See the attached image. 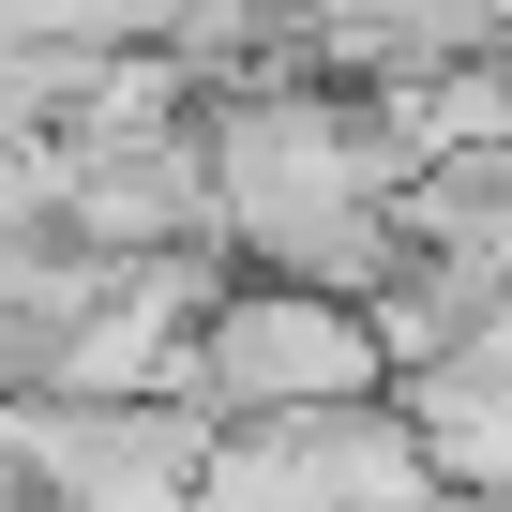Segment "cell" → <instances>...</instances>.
Instances as JSON below:
<instances>
[{
    "instance_id": "6da1fadb",
    "label": "cell",
    "mask_w": 512,
    "mask_h": 512,
    "mask_svg": "<svg viewBox=\"0 0 512 512\" xmlns=\"http://www.w3.org/2000/svg\"><path fill=\"white\" fill-rule=\"evenodd\" d=\"M181 392H196L211 422L377 407V392H392V332H377V302H347V287H302V272H226V287H211V317H196Z\"/></svg>"
},
{
    "instance_id": "7a4b0ae2",
    "label": "cell",
    "mask_w": 512,
    "mask_h": 512,
    "mask_svg": "<svg viewBox=\"0 0 512 512\" xmlns=\"http://www.w3.org/2000/svg\"><path fill=\"white\" fill-rule=\"evenodd\" d=\"M61 151V226L106 241V256H181V241H226V181H211V136L166 121V136H76L46 121Z\"/></svg>"
},
{
    "instance_id": "3957f363",
    "label": "cell",
    "mask_w": 512,
    "mask_h": 512,
    "mask_svg": "<svg viewBox=\"0 0 512 512\" xmlns=\"http://www.w3.org/2000/svg\"><path fill=\"white\" fill-rule=\"evenodd\" d=\"M362 106H377L392 166L422 181V166H452V151H497V136H512V61H437V76H392V91H362Z\"/></svg>"
},
{
    "instance_id": "277c9868",
    "label": "cell",
    "mask_w": 512,
    "mask_h": 512,
    "mask_svg": "<svg viewBox=\"0 0 512 512\" xmlns=\"http://www.w3.org/2000/svg\"><path fill=\"white\" fill-rule=\"evenodd\" d=\"M392 392H407V422H422L437 482L512 497V377H497V362H437V377H392Z\"/></svg>"
},
{
    "instance_id": "5b68a950",
    "label": "cell",
    "mask_w": 512,
    "mask_h": 512,
    "mask_svg": "<svg viewBox=\"0 0 512 512\" xmlns=\"http://www.w3.org/2000/svg\"><path fill=\"white\" fill-rule=\"evenodd\" d=\"M407 256H467V272L512 287V136L497 151H452L407 181Z\"/></svg>"
},
{
    "instance_id": "8992f818",
    "label": "cell",
    "mask_w": 512,
    "mask_h": 512,
    "mask_svg": "<svg viewBox=\"0 0 512 512\" xmlns=\"http://www.w3.org/2000/svg\"><path fill=\"white\" fill-rule=\"evenodd\" d=\"M31 16H46L61 46H166L181 0H31Z\"/></svg>"
},
{
    "instance_id": "52a82bcc",
    "label": "cell",
    "mask_w": 512,
    "mask_h": 512,
    "mask_svg": "<svg viewBox=\"0 0 512 512\" xmlns=\"http://www.w3.org/2000/svg\"><path fill=\"white\" fill-rule=\"evenodd\" d=\"M422 61H512V0H407Z\"/></svg>"
}]
</instances>
